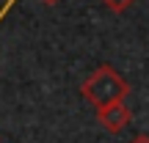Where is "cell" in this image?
Instances as JSON below:
<instances>
[{
	"mask_svg": "<svg viewBox=\"0 0 149 143\" xmlns=\"http://www.w3.org/2000/svg\"><path fill=\"white\" fill-rule=\"evenodd\" d=\"M42 3H47V6H55V3H58V0H42Z\"/></svg>",
	"mask_w": 149,
	"mask_h": 143,
	"instance_id": "5b68a950",
	"label": "cell"
},
{
	"mask_svg": "<svg viewBox=\"0 0 149 143\" xmlns=\"http://www.w3.org/2000/svg\"><path fill=\"white\" fill-rule=\"evenodd\" d=\"M130 143H149V135H138V138H133Z\"/></svg>",
	"mask_w": 149,
	"mask_h": 143,
	"instance_id": "277c9868",
	"label": "cell"
},
{
	"mask_svg": "<svg viewBox=\"0 0 149 143\" xmlns=\"http://www.w3.org/2000/svg\"><path fill=\"white\" fill-rule=\"evenodd\" d=\"M130 118H133V113H130L127 102H113V105L97 110V121H100L108 132H113V135L122 132V129L130 124Z\"/></svg>",
	"mask_w": 149,
	"mask_h": 143,
	"instance_id": "7a4b0ae2",
	"label": "cell"
},
{
	"mask_svg": "<svg viewBox=\"0 0 149 143\" xmlns=\"http://www.w3.org/2000/svg\"><path fill=\"white\" fill-rule=\"evenodd\" d=\"M80 94L86 96L88 105H94V110H100V107H108L113 102H124L130 94V85L111 64H102L83 80Z\"/></svg>",
	"mask_w": 149,
	"mask_h": 143,
	"instance_id": "6da1fadb",
	"label": "cell"
},
{
	"mask_svg": "<svg viewBox=\"0 0 149 143\" xmlns=\"http://www.w3.org/2000/svg\"><path fill=\"white\" fill-rule=\"evenodd\" d=\"M102 3H105V6H108L111 11H116V14H122V11H127L130 6L135 3V0H102Z\"/></svg>",
	"mask_w": 149,
	"mask_h": 143,
	"instance_id": "3957f363",
	"label": "cell"
}]
</instances>
